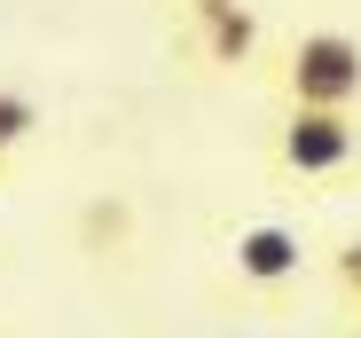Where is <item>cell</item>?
I'll return each mask as SVG.
<instances>
[{"mask_svg": "<svg viewBox=\"0 0 361 338\" xmlns=\"http://www.w3.org/2000/svg\"><path fill=\"white\" fill-rule=\"evenodd\" d=\"M298 275H307V244H298V229H283V220H252V229H235V244H228V291L283 299Z\"/></svg>", "mask_w": 361, "mask_h": 338, "instance_id": "cell-4", "label": "cell"}, {"mask_svg": "<svg viewBox=\"0 0 361 338\" xmlns=\"http://www.w3.org/2000/svg\"><path fill=\"white\" fill-rule=\"evenodd\" d=\"M267 157L283 181H345L361 165V110H298L283 102V119L267 134Z\"/></svg>", "mask_w": 361, "mask_h": 338, "instance_id": "cell-2", "label": "cell"}, {"mask_svg": "<svg viewBox=\"0 0 361 338\" xmlns=\"http://www.w3.org/2000/svg\"><path fill=\"white\" fill-rule=\"evenodd\" d=\"M259 71H267L275 102H298V110H361V32L307 24V32H290Z\"/></svg>", "mask_w": 361, "mask_h": 338, "instance_id": "cell-1", "label": "cell"}, {"mask_svg": "<svg viewBox=\"0 0 361 338\" xmlns=\"http://www.w3.org/2000/svg\"><path fill=\"white\" fill-rule=\"evenodd\" d=\"M180 40L212 79H244L267 64V24L252 0H180Z\"/></svg>", "mask_w": 361, "mask_h": 338, "instance_id": "cell-3", "label": "cell"}, {"mask_svg": "<svg viewBox=\"0 0 361 338\" xmlns=\"http://www.w3.org/2000/svg\"><path fill=\"white\" fill-rule=\"evenodd\" d=\"M39 126H47V102H39L24 79H0V174L39 142Z\"/></svg>", "mask_w": 361, "mask_h": 338, "instance_id": "cell-5", "label": "cell"}, {"mask_svg": "<svg viewBox=\"0 0 361 338\" xmlns=\"http://www.w3.org/2000/svg\"><path fill=\"white\" fill-rule=\"evenodd\" d=\"M353 338H361V315H353Z\"/></svg>", "mask_w": 361, "mask_h": 338, "instance_id": "cell-7", "label": "cell"}, {"mask_svg": "<svg viewBox=\"0 0 361 338\" xmlns=\"http://www.w3.org/2000/svg\"><path fill=\"white\" fill-rule=\"evenodd\" d=\"M330 284H338L345 315H361V236H338L330 244Z\"/></svg>", "mask_w": 361, "mask_h": 338, "instance_id": "cell-6", "label": "cell"}]
</instances>
